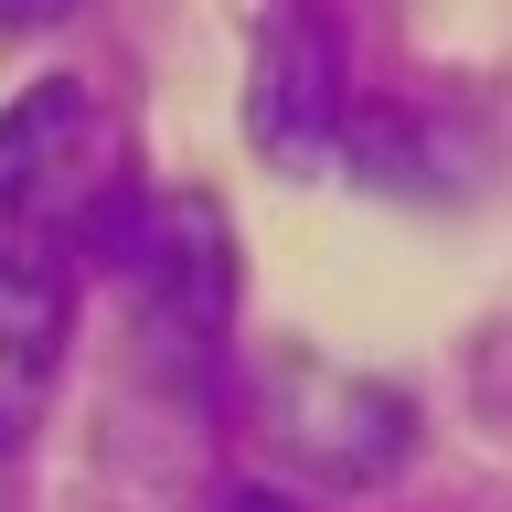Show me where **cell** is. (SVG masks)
<instances>
[{"mask_svg":"<svg viewBox=\"0 0 512 512\" xmlns=\"http://www.w3.org/2000/svg\"><path fill=\"white\" fill-rule=\"evenodd\" d=\"M128 192H118V118L96 107V86L43 75L32 96L0 107V256H107Z\"/></svg>","mask_w":512,"mask_h":512,"instance_id":"6da1fadb","label":"cell"},{"mask_svg":"<svg viewBox=\"0 0 512 512\" xmlns=\"http://www.w3.org/2000/svg\"><path fill=\"white\" fill-rule=\"evenodd\" d=\"M107 256H118L128 299H139V342H150L160 363H182V374H214L224 320H235V235H224V214L203 192H182V203H128Z\"/></svg>","mask_w":512,"mask_h":512,"instance_id":"7a4b0ae2","label":"cell"},{"mask_svg":"<svg viewBox=\"0 0 512 512\" xmlns=\"http://www.w3.org/2000/svg\"><path fill=\"white\" fill-rule=\"evenodd\" d=\"M267 427H278L288 459H310L320 480H384L395 459L416 448V416L406 395H384V384H352L310 352H278V374H267Z\"/></svg>","mask_w":512,"mask_h":512,"instance_id":"3957f363","label":"cell"},{"mask_svg":"<svg viewBox=\"0 0 512 512\" xmlns=\"http://www.w3.org/2000/svg\"><path fill=\"white\" fill-rule=\"evenodd\" d=\"M246 128H256V150L288 160V171H320V160L342 150L352 96H342V54H331V32H320V22H299V11H288V22L256 43Z\"/></svg>","mask_w":512,"mask_h":512,"instance_id":"277c9868","label":"cell"},{"mask_svg":"<svg viewBox=\"0 0 512 512\" xmlns=\"http://www.w3.org/2000/svg\"><path fill=\"white\" fill-rule=\"evenodd\" d=\"M64 331H75V267L54 256H0V448H22L54 406Z\"/></svg>","mask_w":512,"mask_h":512,"instance_id":"5b68a950","label":"cell"},{"mask_svg":"<svg viewBox=\"0 0 512 512\" xmlns=\"http://www.w3.org/2000/svg\"><path fill=\"white\" fill-rule=\"evenodd\" d=\"M75 0H0V43H32V32H54Z\"/></svg>","mask_w":512,"mask_h":512,"instance_id":"8992f818","label":"cell"},{"mask_svg":"<svg viewBox=\"0 0 512 512\" xmlns=\"http://www.w3.org/2000/svg\"><path fill=\"white\" fill-rule=\"evenodd\" d=\"M214 512H299V502H288V491H267V480H246V491H224Z\"/></svg>","mask_w":512,"mask_h":512,"instance_id":"52a82bcc","label":"cell"}]
</instances>
